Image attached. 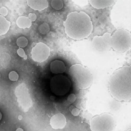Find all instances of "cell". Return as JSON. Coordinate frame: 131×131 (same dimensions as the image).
Here are the masks:
<instances>
[{"label":"cell","mask_w":131,"mask_h":131,"mask_svg":"<svg viewBox=\"0 0 131 131\" xmlns=\"http://www.w3.org/2000/svg\"><path fill=\"white\" fill-rule=\"evenodd\" d=\"M125 131H131V128L128 129Z\"/></svg>","instance_id":"cell-25"},{"label":"cell","mask_w":131,"mask_h":131,"mask_svg":"<svg viewBox=\"0 0 131 131\" xmlns=\"http://www.w3.org/2000/svg\"><path fill=\"white\" fill-rule=\"evenodd\" d=\"M26 3L29 7L36 11L43 10L49 6V3L46 0H27Z\"/></svg>","instance_id":"cell-10"},{"label":"cell","mask_w":131,"mask_h":131,"mask_svg":"<svg viewBox=\"0 0 131 131\" xmlns=\"http://www.w3.org/2000/svg\"><path fill=\"white\" fill-rule=\"evenodd\" d=\"M116 125L114 116L107 113L94 116L92 118L90 122L91 131H114Z\"/></svg>","instance_id":"cell-3"},{"label":"cell","mask_w":131,"mask_h":131,"mask_svg":"<svg viewBox=\"0 0 131 131\" xmlns=\"http://www.w3.org/2000/svg\"><path fill=\"white\" fill-rule=\"evenodd\" d=\"M32 22L28 17L24 16H19L16 21L17 26L21 29L30 28L32 25Z\"/></svg>","instance_id":"cell-13"},{"label":"cell","mask_w":131,"mask_h":131,"mask_svg":"<svg viewBox=\"0 0 131 131\" xmlns=\"http://www.w3.org/2000/svg\"><path fill=\"white\" fill-rule=\"evenodd\" d=\"M28 17L32 21H34L37 18V15L34 13H30L28 14Z\"/></svg>","instance_id":"cell-22"},{"label":"cell","mask_w":131,"mask_h":131,"mask_svg":"<svg viewBox=\"0 0 131 131\" xmlns=\"http://www.w3.org/2000/svg\"><path fill=\"white\" fill-rule=\"evenodd\" d=\"M51 127L55 129L63 128L66 124V119L64 115L61 113L56 114L51 118L50 121Z\"/></svg>","instance_id":"cell-9"},{"label":"cell","mask_w":131,"mask_h":131,"mask_svg":"<svg viewBox=\"0 0 131 131\" xmlns=\"http://www.w3.org/2000/svg\"><path fill=\"white\" fill-rule=\"evenodd\" d=\"M50 52V49L47 45L42 42H39L32 48L31 52V57L35 61L42 62L48 59Z\"/></svg>","instance_id":"cell-7"},{"label":"cell","mask_w":131,"mask_h":131,"mask_svg":"<svg viewBox=\"0 0 131 131\" xmlns=\"http://www.w3.org/2000/svg\"><path fill=\"white\" fill-rule=\"evenodd\" d=\"M112 48L115 51L123 52L131 48V34L127 30L121 29L116 30L111 35Z\"/></svg>","instance_id":"cell-4"},{"label":"cell","mask_w":131,"mask_h":131,"mask_svg":"<svg viewBox=\"0 0 131 131\" xmlns=\"http://www.w3.org/2000/svg\"><path fill=\"white\" fill-rule=\"evenodd\" d=\"M51 5L53 9L59 10L63 8V3L61 0H52L51 2Z\"/></svg>","instance_id":"cell-16"},{"label":"cell","mask_w":131,"mask_h":131,"mask_svg":"<svg viewBox=\"0 0 131 131\" xmlns=\"http://www.w3.org/2000/svg\"><path fill=\"white\" fill-rule=\"evenodd\" d=\"M21 118H22V117H21V116H19V117H18V118L19 119H21Z\"/></svg>","instance_id":"cell-26"},{"label":"cell","mask_w":131,"mask_h":131,"mask_svg":"<svg viewBox=\"0 0 131 131\" xmlns=\"http://www.w3.org/2000/svg\"><path fill=\"white\" fill-rule=\"evenodd\" d=\"M70 75L73 81L80 89H85L91 84L92 78L88 69L80 64L71 66L69 70Z\"/></svg>","instance_id":"cell-5"},{"label":"cell","mask_w":131,"mask_h":131,"mask_svg":"<svg viewBox=\"0 0 131 131\" xmlns=\"http://www.w3.org/2000/svg\"><path fill=\"white\" fill-rule=\"evenodd\" d=\"M8 13V11L7 8L4 6L1 7L0 9V14L4 17L7 16Z\"/></svg>","instance_id":"cell-20"},{"label":"cell","mask_w":131,"mask_h":131,"mask_svg":"<svg viewBox=\"0 0 131 131\" xmlns=\"http://www.w3.org/2000/svg\"><path fill=\"white\" fill-rule=\"evenodd\" d=\"M80 112V111L79 109L75 108L72 109L71 113L74 116H77L79 115Z\"/></svg>","instance_id":"cell-23"},{"label":"cell","mask_w":131,"mask_h":131,"mask_svg":"<svg viewBox=\"0 0 131 131\" xmlns=\"http://www.w3.org/2000/svg\"><path fill=\"white\" fill-rule=\"evenodd\" d=\"M17 52L18 55L20 57L23 58L25 60L27 59V56L24 50L22 48H19L17 50Z\"/></svg>","instance_id":"cell-19"},{"label":"cell","mask_w":131,"mask_h":131,"mask_svg":"<svg viewBox=\"0 0 131 131\" xmlns=\"http://www.w3.org/2000/svg\"><path fill=\"white\" fill-rule=\"evenodd\" d=\"M50 69L51 72L56 74L63 73L66 70V67L64 63L59 60H55L50 63Z\"/></svg>","instance_id":"cell-12"},{"label":"cell","mask_w":131,"mask_h":131,"mask_svg":"<svg viewBox=\"0 0 131 131\" xmlns=\"http://www.w3.org/2000/svg\"><path fill=\"white\" fill-rule=\"evenodd\" d=\"M16 131H23V130L21 128H18L16 130Z\"/></svg>","instance_id":"cell-24"},{"label":"cell","mask_w":131,"mask_h":131,"mask_svg":"<svg viewBox=\"0 0 131 131\" xmlns=\"http://www.w3.org/2000/svg\"><path fill=\"white\" fill-rule=\"evenodd\" d=\"M11 22L4 17L0 15V35H5L9 31Z\"/></svg>","instance_id":"cell-14"},{"label":"cell","mask_w":131,"mask_h":131,"mask_svg":"<svg viewBox=\"0 0 131 131\" xmlns=\"http://www.w3.org/2000/svg\"><path fill=\"white\" fill-rule=\"evenodd\" d=\"M89 3L94 8L100 9L110 7L115 3L114 0H89Z\"/></svg>","instance_id":"cell-11"},{"label":"cell","mask_w":131,"mask_h":131,"mask_svg":"<svg viewBox=\"0 0 131 131\" xmlns=\"http://www.w3.org/2000/svg\"><path fill=\"white\" fill-rule=\"evenodd\" d=\"M38 30L41 34L44 35L46 34L50 30L49 26L46 23H43L39 26Z\"/></svg>","instance_id":"cell-17"},{"label":"cell","mask_w":131,"mask_h":131,"mask_svg":"<svg viewBox=\"0 0 131 131\" xmlns=\"http://www.w3.org/2000/svg\"><path fill=\"white\" fill-rule=\"evenodd\" d=\"M111 35L106 32L102 36L94 37L91 42V46L94 49L100 52H104L110 50L111 48Z\"/></svg>","instance_id":"cell-6"},{"label":"cell","mask_w":131,"mask_h":131,"mask_svg":"<svg viewBox=\"0 0 131 131\" xmlns=\"http://www.w3.org/2000/svg\"><path fill=\"white\" fill-rule=\"evenodd\" d=\"M8 77L12 81H16L18 80L19 75L17 72L14 71H12L9 72L8 74Z\"/></svg>","instance_id":"cell-18"},{"label":"cell","mask_w":131,"mask_h":131,"mask_svg":"<svg viewBox=\"0 0 131 131\" xmlns=\"http://www.w3.org/2000/svg\"><path fill=\"white\" fill-rule=\"evenodd\" d=\"M62 77L59 75L55 76L51 79L50 85L51 91L57 95L62 94L63 92V81Z\"/></svg>","instance_id":"cell-8"},{"label":"cell","mask_w":131,"mask_h":131,"mask_svg":"<svg viewBox=\"0 0 131 131\" xmlns=\"http://www.w3.org/2000/svg\"><path fill=\"white\" fill-rule=\"evenodd\" d=\"M65 32L70 38L80 40L88 37L93 29L90 16L83 11H74L69 13L63 23Z\"/></svg>","instance_id":"cell-2"},{"label":"cell","mask_w":131,"mask_h":131,"mask_svg":"<svg viewBox=\"0 0 131 131\" xmlns=\"http://www.w3.org/2000/svg\"><path fill=\"white\" fill-rule=\"evenodd\" d=\"M108 89L116 100L131 101V65L120 67L114 72L109 81Z\"/></svg>","instance_id":"cell-1"},{"label":"cell","mask_w":131,"mask_h":131,"mask_svg":"<svg viewBox=\"0 0 131 131\" xmlns=\"http://www.w3.org/2000/svg\"><path fill=\"white\" fill-rule=\"evenodd\" d=\"M16 44L20 48L26 47L28 45V40L26 37L21 36L18 38L16 40Z\"/></svg>","instance_id":"cell-15"},{"label":"cell","mask_w":131,"mask_h":131,"mask_svg":"<svg viewBox=\"0 0 131 131\" xmlns=\"http://www.w3.org/2000/svg\"><path fill=\"white\" fill-rule=\"evenodd\" d=\"M76 99L75 95L74 94H71L68 96L67 98L68 101L71 103L75 101Z\"/></svg>","instance_id":"cell-21"}]
</instances>
